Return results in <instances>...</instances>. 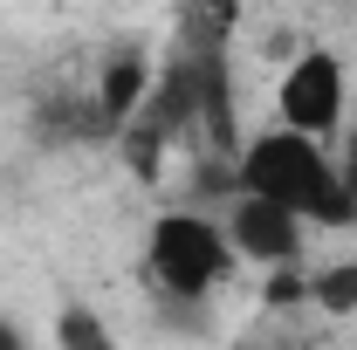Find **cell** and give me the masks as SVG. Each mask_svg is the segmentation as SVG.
Listing matches in <instances>:
<instances>
[{"mask_svg":"<svg viewBox=\"0 0 357 350\" xmlns=\"http://www.w3.org/2000/svg\"><path fill=\"white\" fill-rule=\"evenodd\" d=\"M234 192L241 199H275L303 227H357V199L344 172L330 165V151L316 137H296V131H261L241 144L234 158Z\"/></svg>","mask_w":357,"mask_h":350,"instance_id":"6da1fadb","label":"cell"},{"mask_svg":"<svg viewBox=\"0 0 357 350\" xmlns=\"http://www.w3.org/2000/svg\"><path fill=\"white\" fill-rule=\"evenodd\" d=\"M42 131L55 137V131H69V137H117L110 124H103V110H96V96L89 103H76V96H55L42 110Z\"/></svg>","mask_w":357,"mask_h":350,"instance_id":"52a82bcc","label":"cell"},{"mask_svg":"<svg viewBox=\"0 0 357 350\" xmlns=\"http://www.w3.org/2000/svg\"><path fill=\"white\" fill-rule=\"evenodd\" d=\"M261 303H268V309H296V303H310V275H303V268H268Z\"/></svg>","mask_w":357,"mask_h":350,"instance_id":"9c48e42d","label":"cell"},{"mask_svg":"<svg viewBox=\"0 0 357 350\" xmlns=\"http://www.w3.org/2000/svg\"><path fill=\"white\" fill-rule=\"evenodd\" d=\"M0 350H35V337H28L21 323H7V316H0Z\"/></svg>","mask_w":357,"mask_h":350,"instance_id":"8fae6325","label":"cell"},{"mask_svg":"<svg viewBox=\"0 0 357 350\" xmlns=\"http://www.w3.org/2000/svg\"><path fill=\"white\" fill-rule=\"evenodd\" d=\"M275 110H282V131L296 137H316V144L337 137L344 131V62L330 48H303L275 89Z\"/></svg>","mask_w":357,"mask_h":350,"instance_id":"3957f363","label":"cell"},{"mask_svg":"<svg viewBox=\"0 0 357 350\" xmlns=\"http://www.w3.org/2000/svg\"><path fill=\"white\" fill-rule=\"evenodd\" d=\"M55 350H117V337L89 303H62L55 309Z\"/></svg>","mask_w":357,"mask_h":350,"instance_id":"8992f818","label":"cell"},{"mask_svg":"<svg viewBox=\"0 0 357 350\" xmlns=\"http://www.w3.org/2000/svg\"><path fill=\"white\" fill-rule=\"evenodd\" d=\"M303 220L275 199H234V220H227V241H234V261L255 268H303Z\"/></svg>","mask_w":357,"mask_h":350,"instance_id":"277c9868","label":"cell"},{"mask_svg":"<svg viewBox=\"0 0 357 350\" xmlns=\"http://www.w3.org/2000/svg\"><path fill=\"white\" fill-rule=\"evenodd\" d=\"M151 83H158V76H151V62H144L137 48H117V55L103 62V76H96V89H89V96H96L103 124H110L117 137H124V124H131L137 110H144V96H151Z\"/></svg>","mask_w":357,"mask_h":350,"instance_id":"5b68a950","label":"cell"},{"mask_svg":"<svg viewBox=\"0 0 357 350\" xmlns=\"http://www.w3.org/2000/svg\"><path fill=\"white\" fill-rule=\"evenodd\" d=\"M144 268L165 289V303H199L234 275V241H227V227L199 213H158L151 241H144Z\"/></svg>","mask_w":357,"mask_h":350,"instance_id":"7a4b0ae2","label":"cell"},{"mask_svg":"<svg viewBox=\"0 0 357 350\" xmlns=\"http://www.w3.org/2000/svg\"><path fill=\"white\" fill-rule=\"evenodd\" d=\"M337 172H344V185H351V199H357V117H351V131H344V158H337Z\"/></svg>","mask_w":357,"mask_h":350,"instance_id":"30bf717a","label":"cell"},{"mask_svg":"<svg viewBox=\"0 0 357 350\" xmlns=\"http://www.w3.org/2000/svg\"><path fill=\"white\" fill-rule=\"evenodd\" d=\"M310 303L323 316H351L357 309V261H337V268H323V275H310Z\"/></svg>","mask_w":357,"mask_h":350,"instance_id":"ba28073f","label":"cell"}]
</instances>
